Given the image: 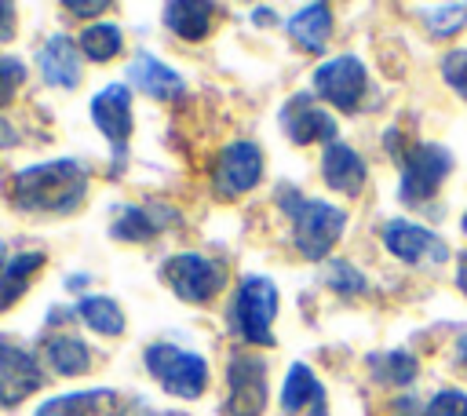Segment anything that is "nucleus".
<instances>
[{
    "label": "nucleus",
    "instance_id": "1",
    "mask_svg": "<svg viewBox=\"0 0 467 416\" xmlns=\"http://www.w3.org/2000/svg\"><path fill=\"white\" fill-rule=\"evenodd\" d=\"M88 193V172L80 161H47L22 168L7 179V197L11 204L26 212H73Z\"/></svg>",
    "mask_w": 467,
    "mask_h": 416
},
{
    "label": "nucleus",
    "instance_id": "2",
    "mask_svg": "<svg viewBox=\"0 0 467 416\" xmlns=\"http://www.w3.org/2000/svg\"><path fill=\"white\" fill-rule=\"evenodd\" d=\"M285 212L292 215V230H296V248L303 259H325L332 252V244L343 237V223L347 215L336 204L314 201V197H285L281 201Z\"/></svg>",
    "mask_w": 467,
    "mask_h": 416
},
{
    "label": "nucleus",
    "instance_id": "3",
    "mask_svg": "<svg viewBox=\"0 0 467 416\" xmlns=\"http://www.w3.org/2000/svg\"><path fill=\"white\" fill-rule=\"evenodd\" d=\"M146 369L175 398H197L208 387V365H204V358L201 354H190V350H179L171 343L146 347Z\"/></svg>",
    "mask_w": 467,
    "mask_h": 416
},
{
    "label": "nucleus",
    "instance_id": "4",
    "mask_svg": "<svg viewBox=\"0 0 467 416\" xmlns=\"http://www.w3.org/2000/svg\"><path fill=\"white\" fill-rule=\"evenodd\" d=\"M452 172V153L438 142H416L405 157H401V201L405 204H423L427 197L438 193V186L445 182V175Z\"/></svg>",
    "mask_w": 467,
    "mask_h": 416
},
{
    "label": "nucleus",
    "instance_id": "5",
    "mask_svg": "<svg viewBox=\"0 0 467 416\" xmlns=\"http://www.w3.org/2000/svg\"><path fill=\"white\" fill-rule=\"evenodd\" d=\"M161 277L168 281V288L186 299V303H208L212 296H219L226 270L215 259H204L197 252H179L161 266Z\"/></svg>",
    "mask_w": 467,
    "mask_h": 416
},
{
    "label": "nucleus",
    "instance_id": "6",
    "mask_svg": "<svg viewBox=\"0 0 467 416\" xmlns=\"http://www.w3.org/2000/svg\"><path fill=\"white\" fill-rule=\"evenodd\" d=\"M274 314H277V288L266 277H259V274L244 277L241 288H237V299H234V325H237V332L248 343L266 347V343H274L270 339Z\"/></svg>",
    "mask_w": 467,
    "mask_h": 416
},
{
    "label": "nucleus",
    "instance_id": "7",
    "mask_svg": "<svg viewBox=\"0 0 467 416\" xmlns=\"http://www.w3.org/2000/svg\"><path fill=\"white\" fill-rule=\"evenodd\" d=\"M226 416H259L266 409V361L255 354H234L230 369Z\"/></svg>",
    "mask_w": 467,
    "mask_h": 416
},
{
    "label": "nucleus",
    "instance_id": "8",
    "mask_svg": "<svg viewBox=\"0 0 467 416\" xmlns=\"http://www.w3.org/2000/svg\"><path fill=\"white\" fill-rule=\"evenodd\" d=\"M263 175V153L255 142H230L219 161H215V172H212V186L219 197L234 201L241 197L244 190H252Z\"/></svg>",
    "mask_w": 467,
    "mask_h": 416
},
{
    "label": "nucleus",
    "instance_id": "9",
    "mask_svg": "<svg viewBox=\"0 0 467 416\" xmlns=\"http://www.w3.org/2000/svg\"><path fill=\"white\" fill-rule=\"evenodd\" d=\"M314 91L339 109H358V102L365 95V66L354 55H336L325 66H317Z\"/></svg>",
    "mask_w": 467,
    "mask_h": 416
},
{
    "label": "nucleus",
    "instance_id": "10",
    "mask_svg": "<svg viewBox=\"0 0 467 416\" xmlns=\"http://www.w3.org/2000/svg\"><path fill=\"white\" fill-rule=\"evenodd\" d=\"M40 383H44V372L36 358L18 343L0 339V405L26 401L29 394L40 390Z\"/></svg>",
    "mask_w": 467,
    "mask_h": 416
},
{
    "label": "nucleus",
    "instance_id": "11",
    "mask_svg": "<svg viewBox=\"0 0 467 416\" xmlns=\"http://www.w3.org/2000/svg\"><path fill=\"white\" fill-rule=\"evenodd\" d=\"M383 244L390 255H398L405 263H445L449 259V248L438 234H431L416 223H405V219H390L383 226Z\"/></svg>",
    "mask_w": 467,
    "mask_h": 416
},
{
    "label": "nucleus",
    "instance_id": "12",
    "mask_svg": "<svg viewBox=\"0 0 467 416\" xmlns=\"http://www.w3.org/2000/svg\"><path fill=\"white\" fill-rule=\"evenodd\" d=\"M91 120L95 128L109 139V146L117 150V157L124 153V142L131 135V95L124 84H109L91 99Z\"/></svg>",
    "mask_w": 467,
    "mask_h": 416
},
{
    "label": "nucleus",
    "instance_id": "13",
    "mask_svg": "<svg viewBox=\"0 0 467 416\" xmlns=\"http://www.w3.org/2000/svg\"><path fill=\"white\" fill-rule=\"evenodd\" d=\"M281 128H285V135H288L292 142H299V146L317 142V139L336 142V120H332L321 106H314L310 95H292V99L285 102V109H281Z\"/></svg>",
    "mask_w": 467,
    "mask_h": 416
},
{
    "label": "nucleus",
    "instance_id": "14",
    "mask_svg": "<svg viewBox=\"0 0 467 416\" xmlns=\"http://www.w3.org/2000/svg\"><path fill=\"white\" fill-rule=\"evenodd\" d=\"M128 77H131V84H135L139 91H146L150 99H161V102H175V99H182V95H186L182 77H179L171 66L157 62L150 51H139V55L131 58Z\"/></svg>",
    "mask_w": 467,
    "mask_h": 416
},
{
    "label": "nucleus",
    "instance_id": "15",
    "mask_svg": "<svg viewBox=\"0 0 467 416\" xmlns=\"http://www.w3.org/2000/svg\"><path fill=\"white\" fill-rule=\"evenodd\" d=\"M36 416H124V398L117 390H77L47 398Z\"/></svg>",
    "mask_w": 467,
    "mask_h": 416
},
{
    "label": "nucleus",
    "instance_id": "16",
    "mask_svg": "<svg viewBox=\"0 0 467 416\" xmlns=\"http://www.w3.org/2000/svg\"><path fill=\"white\" fill-rule=\"evenodd\" d=\"M321 175H325V182L332 186V190H339V193H350V197H358L361 193V186H365V179H368V172H365V161L347 146V142H328L325 146V157H321Z\"/></svg>",
    "mask_w": 467,
    "mask_h": 416
},
{
    "label": "nucleus",
    "instance_id": "17",
    "mask_svg": "<svg viewBox=\"0 0 467 416\" xmlns=\"http://www.w3.org/2000/svg\"><path fill=\"white\" fill-rule=\"evenodd\" d=\"M36 62H40V77L47 84H55V88H77L80 84V62H77V47L69 36H62V33L51 36L40 47Z\"/></svg>",
    "mask_w": 467,
    "mask_h": 416
},
{
    "label": "nucleus",
    "instance_id": "18",
    "mask_svg": "<svg viewBox=\"0 0 467 416\" xmlns=\"http://www.w3.org/2000/svg\"><path fill=\"white\" fill-rule=\"evenodd\" d=\"M288 36L303 51H325V44L332 36V11H328V4H306L303 11H296L288 18Z\"/></svg>",
    "mask_w": 467,
    "mask_h": 416
},
{
    "label": "nucleus",
    "instance_id": "19",
    "mask_svg": "<svg viewBox=\"0 0 467 416\" xmlns=\"http://www.w3.org/2000/svg\"><path fill=\"white\" fill-rule=\"evenodd\" d=\"M281 409L285 412H306L310 409L314 416H325V390L306 365L288 369V380L281 387Z\"/></svg>",
    "mask_w": 467,
    "mask_h": 416
},
{
    "label": "nucleus",
    "instance_id": "20",
    "mask_svg": "<svg viewBox=\"0 0 467 416\" xmlns=\"http://www.w3.org/2000/svg\"><path fill=\"white\" fill-rule=\"evenodd\" d=\"M164 26L175 33V36H182V40H204L208 36V29H212V15H215V7L212 4H164Z\"/></svg>",
    "mask_w": 467,
    "mask_h": 416
},
{
    "label": "nucleus",
    "instance_id": "21",
    "mask_svg": "<svg viewBox=\"0 0 467 416\" xmlns=\"http://www.w3.org/2000/svg\"><path fill=\"white\" fill-rule=\"evenodd\" d=\"M40 266H44V252H15V259L4 263V270H0V310L11 307L26 292L29 277Z\"/></svg>",
    "mask_w": 467,
    "mask_h": 416
},
{
    "label": "nucleus",
    "instance_id": "22",
    "mask_svg": "<svg viewBox=\"0 0 467 416\" xmlns=\"http://www.w3.org/2000/svg\"><path fill=\"white\" fill-rule=\"evenodd\" d=\"M44 350H47L51 369L62 372V376H80V372L91 369V350L80 336H51Z\"/></svg>",
    "mask_w": 467,
    "mask_h": 416
},
{
    "label": "nucleus",
    "instance_id": "23",
    "mask_svg": "<svg viewBox=\"0 0 467 416\" xmlns=\"http://www.w3.org/2000/svg\"><path fill=\"white\" fill-rule=\"evenodd\" d=\"M77 314L88 328H95L102 336H120L124 332V310L109 296H84L77 303Z\"/></svg>",
    "mask_w": 467,
    "mask_h": 416
},
{
    "label": "nucleus",
    "instance_id": "24",
    "mask_svg": "<svg viewBox=\"0 0 467 416\" xmlns=\"http://www.w3.org/2000/svg\"><path fill=\"white\" fill-rule=\"evenodd\" d=\"M161 215L164 212H146V208H124L120 215H117V223H113V234L120 237V241H150V237H157L161 234Z\"/></svg>",
    "mask_w": 467,
    "mask_h": 416
},
{
    "label": "nucleus",
    "instance_id": "25",
    "mask_svg": "<svg viewBox=\"0 0 467 416\" xmlns=\"http://www.w3.org/2000/svg\"><path fill=\"white\" fill-rule=\"evenodd\" d=\"M77 47H80L91 62H109V58L120 51V29H117L113 22H95V26H88V29L80 33Z\"/></svg>",
    "mask_w": 467,
    "mask_h": 416
},
{
    "label": "nucleus",
    "instance_id": "26",
    "mask_svg": "<svg viewBox=\"0 0 467 416\" xmlns=\"http://www.w3.org/2000/svg\"><path fill=\"white\" fill-rule=\"evenodd\" d=\"M368 365L376 369V376H379L383 383H409V380L416 376V358H412V354H405V350L368 358Z\"/></svg>",
    "mask_w": 467,
    "mask_h": 416
},
{
    "label": "nucleus",
    "instance_id": "27",
    "mask_svg": "<svg viewBox=\"0 0 467 416\" xmlns=\"http://www.w3.org/2000/svg\"><path fill=\"white\" fill-rule=\"evenodd\" d=\"M423 22L434 36H449L456 29L467 26V4H438V7H423Z\"/></svg>",
    "mask_w": 467,
    "mask_h": 416
},
{
    "label": "nucleus",
    "instance_id": "28",
    "mask_svg": "<svg viewBox=\"0 0 467 416\" xmlns=\"http://www.w3.org/2000/svg\"><path fill=\"white\" fill-rule=\"evenodd\" d=\"M328 288H336V292H343V296H358V292H365L368 285H365V274H361L358 266H350V263H332V266H328Z\"/></svg>",
    "mask_w": 467,
    "mask_h": 416
},
{
    "label": "nucleus",
    "instance_id": "29",
    "mask_svg": "<svg viewBox=\"0 0 467 416\" xmlns=\"http://www.w3.org/2000/svg\"><path fill=\"white\" fill-rule=\"evenodd\" d=\"M26 80V66L22 58H11V55H0V106H7L15 99V91L22 88Z\"/></svg>",
    "mask_w": 467,
    "mask_h": 416
},
{
    "label": "nucleus",
    "instance_id": "30",
    "mask_svg": "<svg viewBox=\"0 0 467 416\" xmlns=\"http://www.w3.org/2000/svg\"><path fill=\"white\" fill-rule=\"evenodd\" d=\"M441 73H445V80L467 99V51H463V47H456V51H449V55L441 58Z\"/></svg>",
    "mask_w": 467,
    "mask_h": 416
},
{
    "label": "nucleus",
    "instance_id": "31",
    "mask_svg": "<svg viewBox=\"0 0 467 416\" xmlns=\"http://www.w3.org/2000/svg\"><path fill=\"white\" fill-rule=\"evenodd\" d=\"M427 416H467V394L463 390H441L427 405Z\"/></svg>",
    "mask_w": 467,
    "mask_h": 416
},
{
    "label": "nucleus",
    "instance_id": "32",
    "mask_svg": "<svg viewBox=\"0 0 467 416\" xmlns=\"http://www.w3.org/2000/svg\"><path fill=\"white\" fill-rule=\"evenodd\" d=\"M15 26H18V11L11 4H0V44L15 36Z\"/></svg>",
    "mask_w": 467,
    "mask_h": 416
},
{
    "label": "nucleus",
    "instance_id": "33",
    "mask_svg": "<svg viewBox=\"0 0 467 416\" xmlns=\"http://www.w3.org/2000/svg\"><path fill=\"white\" fill-rule=\"evenodd\" d=\"M394 416H423V409H420V401H416V398H409V394H405V398H398V401H394Z\"/></svg>",
    "mask_w": 467,
    "mask_h": 416
},
{
    "label": "nucleus",
    "instance_id": "34",
    "mask_svg": "<svg viewBox=\"0 0 467 416\" xmlns=\"http://www.w3.org/2000/svg\"><path fill=\"white\" fill-rule=\"evenodd\" d=\"M66 11H73V15H102L106 4H80V0H69Z\"/></svg>",
    "mask_w": 467,
    "mask_h": 416
},
{
    "label": "nucleus",
    "instance_id": "35",
    "mask_svg": "<svg viewBox=\"0 0 467 416\" xmlns=\"http://www.w3.org/2000/svg\"><path fill=\"white\" fill-rule=\"evenodd\" d=\"M4 146H15V128L0 117V150H4Z\"/></svg>",
    "mask_w": 467,
    "mask_h": 416
},
{
    "label": "nucleus",
    "instance_id": "36",
    "mask_svg": "<svg viewBox=\"0 0 467 416\" xmlns=\"http://www.w3.org/2000/svg\"><path fill=\"white\" fill-rule=\"evenodd\" d=\"M456 281H460V288L467 292V255L460 259V270H456Z\"/></svg>",
    "mask_w": 467,
    "mask_h": 416
},
{
    "label": "nucleus",
    "instance_id": "37",
    "mask_svg": "<svg viewBox=\"0 0 467 416\" xmlns=\"http://www.w3.org/2000/svg\"><path fill=\"white\" fill-rule=\"evenodd\" d=\"M460 347H463V361H467V339H463V343H460Z\"/></svg>",
    "mask_w": 467,
    "mask_h": 416
},
{
    "label": "nucleus",
    "instance_id": "38",
    "mask_svg": "<svg viewBox=\"0 0 467 416\" xmlns=\"http://www.w3.org/2000/svg\"><path fill=\"white\" fill-rule=\"evenodd\" d=\"M0 270H4V244H0Z\"/></svg>",
    "mask_w": 467,
    "mask_h": 416
},
{
    "label": "nucleus",
    "instance_id": "39",
    "mask_svg": "<svg viewBox=\"0 0 467 416\" xmlns=\"http://www.w3.org/2000/svg\"><path fill=\"white\" fill-rule=\"evenodd\" d=\"M463 234H467V212H463Z\"/></svg>",
    "mask_w": 467,
    "mask_h": 416
}]
</instances>
